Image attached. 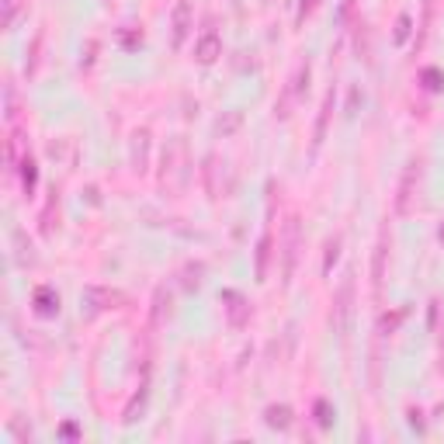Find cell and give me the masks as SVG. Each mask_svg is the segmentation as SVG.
Returning a JSON list of instances; mask_svg holds the SVG:
<instances>
[{
  "label": "cell",
  "instance_id": "obj_1",
  "mask_svg": "<svg viewBox=\"0 0 444 444\" xmlns=\"http://www.w3.org/2000/svg\"><path fill=\"white\" fill-rule=\"evenodd\" d=\"M420 181V163L413 160L409 167H406V174H403V184H399V201H396V212L399 215H406L409 212V201H413V184Z\"/></svg>",
  "mask_w": 444,
  "mask_h": 444
},
{
  "label": "cell",
  "instance_id": "obj_2",
  "mask_svg": "<svg viewBox=\"0 0 444 444\" xmlns=\"http://www.w3.org/2000/svg\"><path fill=\"white\" fill-rule=\"evenodd\" d=\"M187 28H191V0H177V8H174V49L184 46Z\"/></svg>",
  "mask_w": 444,
  "mask_h": 444
},
{
  "label": "cell",
  "instance_id": "obj_3",
  "mask_svg": "<svg viewBox=\"0 0 444 444\" xmlns=\"http://www.w3.org/2000/svg\"><path fill=\"white\" fill-rule=\"evenodd\" d=\"M219 53H222V42H219V35L208 28V32L198 39V46H194V56H198V63H205V66H208V63H215V56H219Z\"/></svg>",
  "mask_w": 444,
  "mask_h": 444
},
{
  "label": "cell",
  "instance_id": "obj_4",
  "mask_svg": "<svg viewBox=\"0 0 444 444\" xmlns=\"http://www.w3.org/2000/svg\"><path fill=\"white\" fill-rule=\"evenodd\" d=\"M222 299L230 302V316H233V326H243V323H247V309H243L247 302H243V299H240L237 292H226Z\"/></svg>",
  "mask_w": 444,
  "mask_h": 444
},
{
  "label": "cell",
  "instance_id": "obj_5",
  "mask_svg": "<svg viewBox=\"0 0 444 444\" xmlns=\"http://www.w3.org/2000/svg\"><path fill=\"white\" fill-rule=\"evenodd\" d=\"M268 423L278 427V430L292 427V409H288V406H271V409H268Z\"/></svg>",
  "mask_w": 444,
  "mask_h": 444
},
{
  "label": "cell",
  "instance_id": "obj_6",
  "mask_svg": "<svg viewBox=\"0 0 444 444\" xmlns=\"http://www.w3.org/2000/svg\"><path fill=\"white\" fill-rule=\"evenodd\" d=\"M35 302H39V313H42V316H53V313L59 309V299H56V295H53L49 288H39Z\"/></svg>",
  "mask_w": 444,
  "mask_h": 444
},
{
  "label": "cell",
  "instance_id": "obj_7",
  "mask_svg": "<svg viewBox=\"0 0 444 444\" xmlns=\"http://www.w3.org/2000/svg\"><path fill=\"white\" fill-rule=\"evenodd\" d=\"M295 243H299V226H295V219H292V226H288V261H285V275H292V261H295Z\"/></svg>",
  "mask_w": 444,
  "mask_h": 444
},
{
  "label": "cell",
  "instance_id": "obj_8",
  "mask_svg": "<svg viewBox=\"0 0 444 444\" xmlns=\"http://www.w3.org/2000/svg\"><path fill=\"white\" fill-rule=\"evenodd\" d=\"M268 250H271V237H264L261 240V250H257V278L264 281V275H268Z\"/></svg>",
  "mask_w": 444,
  "mask_h": 444
},
{
  "label": "cell",
  "instance_id": "obj_9",
  "mask_svg": "<svg viewBox=\"0 0 444 444\" xmlns=\"http://www.w3.org/2000/svg\"><path fill=\"white\" fill-rule=\"evenodd\" d=\"M18 18V0H4V28H15Z\"/></svg>",
  "mask_w": 444,
  "mask_h": 444
},
{
  "label": "cell",
  "instance_id": "obj_10",
  "mask_svg": "<svg viewBox=\"0 0 444 444\" xmlns=\"http://www.w3.org/2000/svg\"><path fill=\"white\" fill-rule=\"evenodd\" d=\"M423 80H430V84H427L430 91H441V87H444V84H441V73H437V70H427V73H423Z\"/></svg>",
  "mask_w": 444,
  "mask_h": 444
},
{
  "label": "cell",
  "instance_id": "obj_11",
  "mask_svg": "<svg viewBox=\"0 0 444 444\" xmlns=\"http://www.w3.org/2000/svg\"><path fill=\"white\" fill-rule=\"evenodd\" d=\"M32 184H35V163H32V160H25V187L32 191Z\"/></svg>",
  "mask_w": 444,
  "mask_h": 444
},
{
  "label": "cell",
  "instance_id": "obj_12",
  "mask_svg": "<svg viewBox=\"0 0 444 444\" xmlns=\"http://www.w3.org/2000/svg\"><path fill=\"white\" fill-rule=\"evenodd\" d=\"M316 413H320V423L326 427V423H330V406H326V403H320V406H316Z\"/></svg>",
  "mask_w": 444,
  "mask_h": 444
},
{
  "label": "cell",
  "instance_id": "obj_13",
  "mask_svg": "<svg viewBox=\"0 0 444 444\" xmlns=\"http://www.w3.org/2000/svg\"><path fill=\"white\" fill-rule=\"evenodd\" d=\"M441 240H444V230H441Z\"/></svg>",
  "mask_w": 444,
  "mask_h": 444
}]
</instances>
